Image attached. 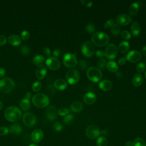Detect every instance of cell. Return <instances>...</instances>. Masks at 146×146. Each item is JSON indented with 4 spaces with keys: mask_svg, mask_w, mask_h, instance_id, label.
<instances>
[{
    "mask_svg": "<svg viewBox=\"0 0 146 146\" xmlns=\"http://www.w3.org/2000/svg\"><path fill=\"white\" fill-rule=\"evenodd\" d=\"M61 53H62L61 51H60V50H59V49H55V50H54L53 51V52H52L53 55H54V57H55V58L59 56L60 55Z\"/></svg>",
    "mask_w": 146,
    "mask_h": 146,
    "instance_id": "49",
    "label": "cell"
},
{
    "mask_svg": "<svg viewBox=\"0 0 146 146\" xmlns=\"http://www.w3.org/2000/svg\"><path fill=\"white\" fill-rule=\"evenodd\" d=\"M44 136V133L42 130L40 129H36L34 130L31 134V138L32 141L35 143H38L40 142Z\"/></svg>",
    "mask_w": 146,
    "mask_h": 146,
    "instance_id": "16",
    "label": "cell"
},
{
    "mask_svg": "<svg viewBox=\"0 0 146 146\" xmlns=\"http://www.w3.org/2000/svg\"><path fill=\"white\" fill-rule=\"evenodd\" d=\"M31 98V92H27L25 94V98L26 99H28V100H30V99Z\"/></svg>",
    "mask_w": 146,
    "mask_h": 146,
    "instance_id": "53",
    "label": "cell"
},
{
    "mask_svg": "<svg viewBox=\"0 0 146 146\" xmlns=\"http://www.w3.org/2000/svg\"><path fill=\"white\" fill-rule=\"evenodd\" d=\"M64 65L68 68L75 67L78 63L76 56L71 53H66L63 56Z\"/></svg>",
    "mask_w": 146,
    "mask_h": 146,
    "instance_id": "6",
    "label": "cell"
},
{
    "mask_svg": "<svg viewBox=\"0 0 146 146\" xmlns=\"http://www.w3.org/2000/svg\"><path fill=\"white\" fill-rule=\"evenodd\" d=\"M118 52V50L115 44L110 43L106 48L104 51V56L108 59H115Z\"/></svg>",
    "mask_w": 146,
    "mask_h": 146,
    "instance_id": "9",
    "label": "cell"
},
{
    "mask_svg": "<svg viewBox=\"0 0 146 146\" xmlns=\"http://www.w3.org/2000/svg\"><path fill=\"white\" fill-rule=\"evenodd\" d=\"M9 132V128L6 126L0 127V136H5Z\"/></svg>",
    "mask_w": 146,
    "mask_h": 146,
    "instance_id": "45",
    "label": "cell"
},
{
    "mask_svg": "<svg viewBox=\"0 0 146 146\" xmlns=\"http://www.w3.org/2000/svg\"><path fill=\"white\" fill-rule=\"evenodd\" d=\"M106 60L104 59H100L98 60V68H99L100 70H104L106 66Z\"/></svg>",
    "mask_w": 146,
    "mask_h": 146,
    "instance_id": "38",
    "label": "cell"
},
{
    "mask_svg": "<svg viewBox=\"0 0 146 146\" xmlns=\"http://www.w3.org/2000/svg\"><path fill=\"white\" fill-rule=\"evenodd\" d=\"M96 55L98 58H102L103 56H104V52L101 50H99L96 52Z\"/></svg>",
    "mask_w": 146,
    "mask_h": 146,
    "instance_id": "50",
    "label": "cell"
},
{
    "mask_svg": "<svg viewBox=\"0 0 146 146\" xmlns=\"http://www.w3.org/2000/svg\"><path fill=\"white\" fill-rule=\"evenodd\" d=\"M83 108V104L80 102H75L70 106L71 111L74 112H79Z\"/></svg>",
    "mask_w": 146,
    "mask_h": 146,
    "instance_id": "24",
    "label": "cell"
},
{
    "mask_svg": "<svg viewBox=\"0 0 146 146\" xmlns=\"http://www.w3.org/2000/svg\"><path fill=\"white\" fill-rule=\"evenodd\" d=\"M107 69L112 72H116L118 70V66L116 62L113 61H109L106 64Z\"/></svg>",
    "mask_w": 146,
    "mask_h": 146,
    "instance_id": "29",
    "label": "cell"
},
{
    "mask_svg": "<svg viewBox=\"0 0 146 146\" xmlns=\"http://www.w3.org/2000/svg\"><path fill=\"white\" fill-rule=\"evenodd\" d=\"M44 61V56L40 54H38L34 56L33 59V63L35 65L39 66Z\"/></svg>",
    "mask_w": 146,
    "mask_h": 146,
    "instance_id": "30",
    "label": "cell"
},
{
    "mask_svg": "<svg viewBox=\"0 0 146 146\" xmlns=\"http://www.w3.org/2000/svg\"><path fill=\"white\" fill-rule=\"evenodd\" d=\"M14 81L9 77H5L0 80V91L3 94H8L15 87Z\"/></svg>",
    "mask_w": 146,
    "mask_h": 146,
    "instance_id": "4",
    "label": "cell"
},
{
    "mask_svg": "<svg viewBox=\"0 0 146 146\" xmlns=\"http://www.w3.org/2000/svg\"><path fill=\"white\" fill-rule=\"evenodd\" d=\"M32 103L35 107L43 108L49 104L50 100L46 95L39 93L33 96L32 98Z\"/></svg>",
    "mask_w": 146,
    "mask_h": 146,
    "instance_id": "3",
    "label": "cell"
},
{
    "mask_svg": "<svg viewBox=\"0 0 146 146\" xmlns=\"http://www.w3.org/2000/svg\"><path fill=\"white\" fill-rule=\"evenodd\" d=\"M131 31L133 36H137L140 33V27L139 23L134 21L131 25Z\"/></svg>",
    "mask_w": 146,
    "mask_h": 146,
    "instance_id": "23",
    "label": "cell"
},
{
    "mask_svg": "<svg viewBox=\"0 0 146 146\" xmlns=\"http://www.w3.org/2000/svg\"><path fill=\"white\" fill-rule=\"evenodd\" d=\"M21 39H22L23 40H27L30 38V34L28 31L23 30L21 34Z\"/></svg>",
    "mask_w": 146,
    "mask_h": 146,
    "instance_id": "40",
    "label": "cell"
},
{
    "mask_svg": "<svg viewBox=\"0 0 146 146\" xmlns=\"http://www.w3.org/2000/svg\"><path fill=\"white\" fill-rule=\"evenodd\" d=\"M115 24V23L114 20L109 19L104 23V27L105 28H107V29H110V28H111Z\"/></svg>",
    "mask_w": 146,
    "mask_h": 146,
    "instance_id": "44",
    "label": "cell"
},
{
    "mask_svg": "<svg viewBox=\"0 0 146 146\" xmlns=\"http://www.w3.org/2000/svg\"><path fill=\"white\" fill-rule=\"evenodd\" d=\"M143 78L140 74H136L133 76L132 79V83L135 87L140 86L143 83Z\"/></svg>",
    "mask_w": 146,
    "mask_h": 146,
    "instance_id": "25",
    "label": "cell"
},
{
    "mask_svg": "<svg viewBox=\"0 0 146 146\" xmlns=\"http://www.w3.org/2000/svg\"><path fill=\"white\" fill-rule=\"evenodd\" d=\"M87 76L91 82L97 83L100 80L102 77L101 70L96 67H91L87 71Z\"/></svg>",
    "mask_w": 146,
    "mask_h": 146,
    "instance_id": "5",
    "label": "cell"
},
{
    "mask_svg": "<svg viewBox=\"0 0 146 146\" xmlns=\"http://www.w3.org/2000/svg\"><path fill=\"white\" fill-rule=\"evenodd\" d=\"M126 59L124 57H121V58H120L118 60V63L120 64V65H124L126 63Z\"/></svg>",
    "mask_w": 146,
    "mask_h": 146,
    "instance_id": "51",
    "label": "cell"
},
{
    "mask_svg": "<svg viewBox=\"0 0 146 146\" xmlns=\"http://www.w3.org/2000/svg\"><path fill=\"white\" fill-rule=\"evenodd\" d=\"M80 2L82 3V5H84V4H85V3H86V1H83V0H82V1H80Z\"/></svg>",
    "mask_w": 146,
    "mask_h": 146,
    "instance_id": "59",
    "label": "cell"
},
{
    "mask_svg": "<svg viewBox=\"0 0 146 146\" xmlns=\"http://www.w3.org/2000/svg\"><path fill=\"white\" fill-rule=\"evenodd\" d=\"M133 146H146L145 141L141 137H136L133 141Z\"/></svg>",
    "mask_w": 146,
    "mask_h": 146,
    "instance_id": "32",
    "label": "cell"
},
{
    "mask_svg": "<svg viewBox=\"0 0 146 146\" xmlns=\"http://www.w3.org/2000/svg\"><path fill=\"white\" fill-rule=\"evenodd\" d=\"M46 74L47 68L46 66L43 64H40L38 66L35 70V76L39 80L43 79L46 75Z\"/></svg>",
    "mask_w": 146,
    "mask_h": 146,
    "instance_id": "17",
    "label": "cell"
},
{
    "mask_svg": "<svg viewBox=\"0 0 146 146\" xmlns=\"http://www.w3.org/2000/svg\"><path fill=\"white\" fill-rule=\"evenodd\" d=\"M46 64L50 70H57L60 68L61 63L57 58L51 56L46 59Z\"/></svg>",
    "mask_w": 146,
    "mask_h": 146,
    "instance_id": "11",
    "label": "cell"
},
{
    "mask_svg": "<svg viewBox=\"0 0 146 146\" xmlns=\"http://www.w3.org/2000/svg\"><path fill=\"white\" fill-rule=\"evenodd\" d=\"M109 37L107 34L102 31L95 32L93 34L91 40L94 44L99 47H103L108 44Z\"/></svg>",
    "mask_w": 146,
    "mask_h": 146,
    "instance_id": "2",
    "label": "cell"
},
{
    "mask_svg": "<svg viewBox=\"0 0 146 146\" xmlns=\"http://www.w3.org/2000/svg\"><path fill=\"white\" fill-rule=\"evenodd\" d=\"M70 112V110L66 108H60L58 110V114L60 116H66Z\"/></svg>",
    "mask_w": 146,
    "mask_h": 146,
    "instance_id": "41",
    "label": "cell"
},
{
    "mask_svg": "<svg viewBox=\"0 0 146 146\" xmlns=\"http://www.w3.org/2000/svg\"><path fill=\"white\" fill-rule=\"evenodd\" d=\"M9 129L10 133L15 135H19L22 131V127L19 124L17 123H14L11 124L10 126Z\"/></svg>",
    "mask_w": 146,
    "mask_h": 146,
    "instance_id": "22",
    "label": "cell"
},
{
    "mask_svg": "<svg viewBox=\"0 0 146 146\" xmlns=\"http://www.w3.org/2000/svg\"><path fill=\"white\" fill-rule=\"evenodd\" d=\"M136 70L139 73H141L143 72H144V71L145 69V63H144L143 62H140L139 63H137V64L136 65Z\"/></svg>",
    "mask_w": 146,
    "mask_h": 146,
    "instance_id": "39",
    "label": "cell"
},
{
    "mask_svg": "<svg viewBox=\"0 0 146 146\" xmlns=\"http://www.w3.org/2000/svg\"><path fill=\"white\" fill-rule=\"evenodd\" d=\"M21 51L22 54H23L25 55H27L29 54V53L30 52V48L24 44L21 46Z\"/></svg>",
    "mask_w": 146,
    "mask_h": 146,
    "instance_id": "42",
    "label": "cell"
},
{
    "mask_svg": "<svg viewBox=\"0 0 146 146\" xmlns=\"http://www.w3.org/2000/svg\"><path fill=\"white\" fill-rule=\"evenodd\" d=\"M8 42L12 46H18L21 44L22 39L18 35L12 34L8 37Z\"/></svg>",
    "mask_w": 146,
    "mask_h": 146,
    "instance_id": "20",
    "label": "cell"
},
{
    "mask_svg": "<svg viewBox=\"0 0 146 146\" xmlns=\"http://www.w3.org/2000/svg\"><path fill=\"white\" fill-rule=\"evenodd\" d=\"M54 86L58 90H64L67 87V82L63 79H58L54 83Z\"/></svg>",
    "mask_w": 146,
    "mask_h": 146,
    "instance_id": "21",
    "label": "cell"
},
{
    "mask_svg": "<svg viewBox=\"0 0 146 146\" xmlns=\"http://www.w3.org/2000/svg\"><path fill=\"white\" fill-rule=\"evenodd\" d=\"M6 71L4 68H0V78H3L6 74Z\"/></svg>",
    "mask_w": 146,
    "mask_h": 146,
    "instance_id": "52",
    "label": "cell"
},
{
    "mask_svg": "<svg viewBox=\"0 0 146 146\" xmlns=\"http://www.w3.org/2000/svg\"><path fill=\"white\" fill-rule=\"evenodd\" d=\"M92 4H93V2H89L87 3V7H91V6L92 5Z\"/></svg>",
    "mask_w": 146,
    "mask_h": 146,
    "instance_id": "56",
    "label": "cell"
},
{
    "mask_svg": "<svg viewBox=\"0 0 146 146\" xmlns=\"http://www.w3.org/2000/svg\"><path fill=\"white\" fill-rule=\"evenodd\" d=\"M81 50L83 54L87 58L91 57L95 52V47L94 44L90 41L84 42L82 46Z\"/></svg>",
    "mask_w": 146,
    "mask_h": 146,
    "instance_id": "8",
    "label": "cell"
},
{
    "mask_svg": "<svg viewBox=\"0 0 146 146\" xmlns=\"http://www.w3.org/2000/svg\"><path fill=\"white\" fill-rule=\"evenodd\" d=\"M78 66H79V67L80 68L81 70H85V69L87 68V62H86L85 60H80L79 62Z\"/></svg>",
    "mask_w": 146,
    "mask_h": 146,
    "instance_id": "46",
    "label": "cell"
},
{
    "mask_svg": "<svg viewBox=\"0 0 146 146\" xmlns=\"http://www.w3.org/2000/svg\"><path fill=\"white\" fill-rule=\"evenodd\" d=\"M58 110L54 106H49L46 111V116L49 121H54L57 117Z\"/></svg>",
    "mask_w": 146,
    "mask_h": 146,
    "instance_id": "15",
    "label": "cell"
},
{
    "mask_svg": "<svg viewBox=\"0 0 146 146\" xmlns=\"http://www.w3.org/2000/svg\"><path fill=\"white\" fill-rule=\"evenodd\" d=\"M97 146H107L108 140L104 136H100L96 140Z\"/></svg>",
    "mask_w": 146,
    "mask_h": 146,
    "instance_id": "31",
    "label": "cell"
},
{
    "mask_svg": "<svg viewBox=\"0 0 146 146\" xmlns=\"http://www.w3.org/2000/svg\"><path fill=\"white\" fill-rule=\"evenodd\" d=\"M142 52H143V54L145 56H146V46H144L143 47V48H142Z\"/></svg>",
    "mask_w": 146,
    "mask_h": 146,
    "instance_id": "55",
    "label": "cell"
},
{
    "mask_svg": "<svg viewBox=\"0 0 146 146\" xmlns=\"http://www.w3.org/2000/svg\"><path fill=\"white\" fill-rule=\"evenodd\" d=\"M52 127L53 129L56 131V132H60L63 129V125L62 124L59 122V121H56L52 124Z\"/></svg>",
    "mask_w": 146,
    "mask_h": 146,
    "instance_id": "37",
    "label": "cell"
},
{
    "mask_svg": "<svg viewBox=\"0 0 146 146\" xmlns=\"http://www.w3.org/2000/svg\"><path fill=\"white\" fill-rule=\"evenodd\" d=\"M141 58V53L137 50H132L126 55V60L131 63H136L139 62Z\"/></svg>",
    "mask_w": 146,
    "mask_h": 146,
    "instance_id": "13",
    "label": "cell"
},
{
    "mask_svg": "<svg viewBox=\"0 0 146 146\" xmlns=\"http://www.w3.org/2000/svg\"><path fill=\"white\" fill-rule=\"evenodd\" d=\"M129 48V43L127 41H122L119 44V50L121 53L124 54Z\"/></svg>",
    "mask_w": 146,
    "mask_h": 146,
    "instance_id": "26",
    "label": "cell"
},
{
    "mask_svg": "<svg viewBox=\"0 0 146 146\" xmlns=\"http://www.w3.org/2000/svg\"><path fill=\"white\" fill-rule=\"evenodd\" d=\"M111 31L114 35H117L120 31V28L119 25L117 24H115L111 28Z\"/></svg>",
    "mask_w": 146,
    "mask_h": 146,
    "instance_id": "35",
    "label": "cell"
},
{
    "mask_svg": "<svg viewBox=\"0 0 146 146\" xmlns=\"http://www.w3.org/2000/svg\"><path fill=\"white\" fill-rule=\"evenodd\" d=\"M42 88V83L40 81H35L32 85L31 88L34 92L39 91Z\"/></svg>",
    "mask_w": 146,
    "mask_h": 146,
    "instance_id": "34",
    "label": "cell"
},
{
    "mask_svg": "<svg viewBox=\"0 0 146 146\" xmlns=\"http://www.w3.org/2000/svg\"><path fill=\"white\" fill-rule=\"evenodd\" d=\"M74 120V116L71 114H68L63 119V123L66 125H70Z\"/></svg>",
    "mask_w": 146,
    "mask_h": 146,
    "instance_id": "33",
    "label": "cell"
},
{
    "mask_svg": "<svg viewBox=\"0 0 146 146\" xmlns=\"http://www.w3.org/2000/svg\"><path fill=\"white\" fill-rule=\"evenodd\" d=\"M121 36L124 39L128 40L131 38V34L129 33V31H128L127 30H124V31L121 32Z\"/></svg>",
    "mask_w": 146,
    "mask_h": 146,
    "instance_id": "43",
    "label": "cell"
},
{
    "mask_svg": "<svg viewBox=\"0 0 146 146\" xmlns=\"http://www.w3.org/2000/svg\"><path fill=\"white\" fill-rule=\"evenodd\" d=\"M43 52L44 53V54L46 56H50L51 55V51L50 50V48L47 47H44L43 49Z\"/></svg>",
    "mask_w": 146,
    "mask_h": 146,
    "instance_id": "48",
    "label": "cell"
},
{
    "mask_svg": "<svg viewBox=\"0 0 146 146\" xmlns=\"http://www.w3.org/2000/svg\"><path fill=\"white\" fill-rule=\"evenodd\" d=\"M96 96L93 92H87L83 96V101L88 105H92L96 102Z\"/></svg>",
    "mask_w": 146,
    "mask_h": 146,
    "instance_id": "18",
    "label": "cell"
},
{
    "mask_svg": "<svg viewBox=\"0 0 146 146\" xmlns=\"http://www.w3.org/2000/svg\"><path fill=\"white\" fill-rule=\"evenodd\" d=\"M145 78H146V71H145Z\"/></svg>",
    "mask_w": 146,
    "mask_h": 146,
    "instance_id": "60",
    "label": "cell"
},
{
    "mask_svg": "<svg viewBox=\"0 0 146 146\" xmlns=\"http://www.w3.org/2000/svg\"><path fill=\"white\" fill-rule=\"evenodd\" d=\"M99 87L103 91H110L112 88V83L109 80H103L99 83Z\"/></svg>",
    "mask_w": 146,
    "mask_h": 146,
    "instance_id": "19",
    "label": "cell"
},
{
    "mask_svg": "<svg viewBox=\"0 0 146 146\" xmlns=\"http://www.w3.org/2000/svg\"><path fill=\"white\" fill-rule=\"evenodd\" d=\"M66 78L69 84H75L79 82L80 79V75L76 70L70 69L66 72Z\"/></svg>",
    "mask_w": 146,
    "mask_h": 146,
    "instance_id": "7",
    "label": "cell"
},
{
    "mask_svg": "<svg viewBox=\"0 0 146 146\" xmlns=\"http://www.w3.org/2000/svg\"><path fill=\"white\" fill-rule=\"evenodd\" d=\"M22 121L25 125L27 127H33L36 124V118L33 113L27 112L23 115Z\"/></svg>",
    "mask_w": 146,
    "mask_h": 146,
    "instance_id": "12",
    "label": "cell"
},
{
    "mask_svg": "<svg viewBox=\"0 0 146 146\" xmlns=\"http://www.w3.org/2000/svg\"><path fill=\"white\" fill-rule=\"evenodd\" d=\"M139 10V4L137 2H133L129 7V14L132 16L135 15L137 13Z\"/></svg>",
    "mask_w": 146,
    "mask_h": 146,
    "instance_id": "28",
    "label": "cell"
},
{
    "mask_svg": "<svg viewBox=\"0 0 146 146\" xmlns=\"http://www.w3.org/2000/svg\"><path fill=\"white\" fill-rule=\"evenodd\" d=\"M116 21L118 25L126 26L132 22V18L130 16L127 14H121L117 16L116 18Z\"/></svg>",
    "mask_w": 146,
    "mask_h": 146,
    "instance_id": "14",
    "label": "cell"
},
{
    "mask_svg": "<svg viewBox=\"0 0 146 146\" xmlns=\"http://www.w3.org/2000/svg\"><path fill=\"white\" fill-rule=\"evenodd\" d=\"M101 132L99 128L95 125H90L88 126L86 129V135L90 139H95L97 138Z\"/></svg>",
    "mask_w": 146,
    "mask_h": 146,
    "instance_id": "10",
    "label": "cell"
},
{
    "mask_svg": "<svg viewBox=\"0 0 146 146\" xmlns=\"http://www.w3.org/2000/svg\"><path fill=\"white\" fill-rule=\"evenodd\" d=\"M86 29L88 33H89L90 34H92V33L94 34L95 33L96 26L95 25H94L92 23H89L86 26Z\"/></svg>",
    "mask_w": 146,
    "mask_h": 146,
    "instance_id": "36",
    "label": "cell"
},
{
    "mask_svg": "<svg viewBox=\"0 0 146 146\" xmlns=\"http://www.w3.org/2000/svg\"><path fill=\"white\" fill-rule=\"evenodd\" d=\"M5 118L10 122H17L22 116L21 111L15 106H10L5 111Z\"/></svg>",
    "mask_w": 146,
    "mask_h": 146,
    "instance_id": "1",
    "label": "cell"
},
{
    "mask_svg": "<svg viewBox=\"0 0 146 146\" xmlns=\"http://www.w3.org/2000/svg\"><path fill=\"white\" fill-rule=\"evenodd\" d=\"M30 105L31 103L30 100L26 99L25 98L22 99L20 102V107L23 111H26L29 110L30 108Z\"/></svg>",
    "mask_w": 146,
    "mask_h": 146,
    "instance_id": "27",
    "label": "cell"
},
{
    "mask_svg": "<svg viewBox=\"0 0 146 146\" xmlns=\"http://www.w3.org/2000/svg\"><path fill=\"white\" fill-rule=\"evenodd\" d=\"M29 146H38V145L35 143H32V144H30Z\"/></svg>",
    "mask_w": 146,
    "mask_h": 146,
    "instance_id": "57",
    "label": "cell"
},
{
    "mask_svg": "<svg viewBox=\"0 0 146 146\" xmlns=\"http://www.w3.org/2000/svg\"><path fill=\"white\" fill-rule=\"evenodd\" d=\"M125 146H133V143L131 141H127L125 143Z\"/></svg>",
    "mask_w": 146,
    "mask_h": 146,
    "instance_id": "54",
    "label": "cell"
},
{
    "mask_svg": "<svg viewBox=\"0 0 146 146\" xmlns=\"http://www.w3.org/2000/svg\"><path fill=\"white\" fill-rule=\"evenodd\" d=\"M2 107H3V104H2V102H1V101H0V110H2Z\"/></svg>",
    "mask_w": 146,
    "mask_h": 146,
    "instance_id": "58",
    "label": "cell"
},
{
    "mask_svg": "<svg viewBox=\"0 0 146 146\" xmlns=\"http://www.w3.org/2000/svg\"><path fill=\"white\" fill-rule=\"evenodd\" d=\"M7 41L6 38L3 35H0V46H2L6 44Z\"/></svg>",
    "mask_w": 146,
    "mask_h": 146,
    "instance_id": "47",
    "label": "cell"
}]
</instances>
